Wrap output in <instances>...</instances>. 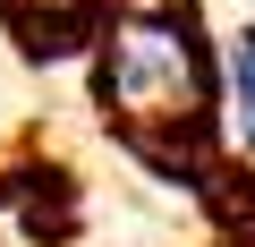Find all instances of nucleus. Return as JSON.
Masks as SVG:
<instances>
[{"label": "nucleus", "mask_w": 255, "mask_h": 247, "mask_svg": "<svg viewBox=\"0 0 255 247\" xmlns=\"http://www.w3.org/2000/svg\"><path fill=\"white\" fill-rule=\"evenodd\" d=\"M94 85L136 145L204 128L221 94V51L204 43L196 0H111L94 17Z\"/></svg>", "instance_id": "1"}, {"label": "nucleus", "mask_w": 255, "mask_h": 247, "mask_svg": "<svg viewBox=\"0 0 255 247\" xmlns=\"http://www.w3.org/2000/svg\"><path fill=\"white\" fill-rule=\"evenodd\" d=\"M213 111H221V137L238 154H255V17L221 34V94H213Z\"/></svg>", "instance_id": "2"}, {"label": "nucleus", "mask_w": 255, "mask_h": 247, "mask_svg": "<svg viewBox=\"0 0 255 247\" xmlns=\"http://www.w3.org/2000/svg\"><path fill=\"white\" fill-rule=\"evenodd\" d=\"M0 9H17V17H43V26H94L111 0H0Z\"/></svg>", "instance_id": "3"}]
</instances>
